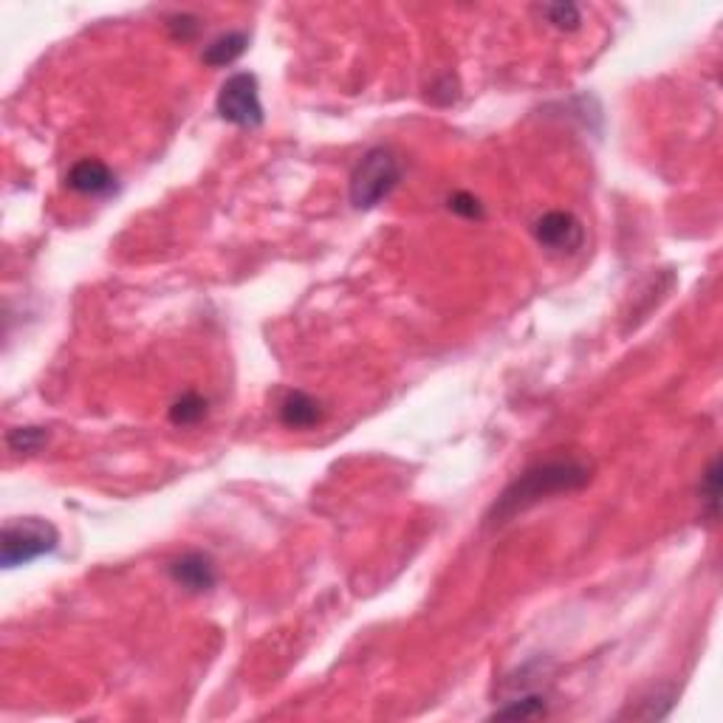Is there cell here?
Instances as JSON below:
<instances>
[{
  "label": "cell",
  "instance_id": "cell-16",
  "mask_svg": "<svg viewBox=\"0 0 723 723\" xmlns=\"http://www.w3.org/2000/svg\"><path fill=\"white\" fill-rule=\"evenodd\" d=\"M170 32L176 34V37H181V40H187V37H193L195 29H198V23H195V17L190 15H176V17H170Z\"/></svg>",
  "mask_w": 723,
  "mask_h": 723
},
{
  "label": "cell",
  "instance_id": "cell-7",
  "mask_svg": "<svg viewBox=\"0 0 723 723\" xmlns=\"http://www.w3.org/2000/svg\"><path fill=\"white\" fill-rule=\"evenodd\" d=\"M65 181L74 193L82 195H108L116 187L113 170L99 159H80L68 170Z\"/></svg>",
  "mask_w": 723,
  "mask_h": 723
},
{
  "label": "cell",
  "instance_id": "cell-3",
  "mask_svg": "<svg viewBox=\"0 0 723 723\" xmlns=\"http://www.w3.org/2000/svg\"><path fill=\"white\" fill-rule=\"evenodd\" d=\"M60 546V534L43 517H20L3 526L0 534V563L3 568L29 565Z\"/></svg>",
  "mask_w": 723,
  "mask_h": 723
},
{
  "label": "cell",
  "instance_id": "cell-9",
  "mask_svg": "<svg viewBox=\"0 0 723 723\" xmlns=\"http://www.w3.org/2000/svg\"><path fill=\"white\" fill-rule=\"evenodd\" d=\"M249 46V34L246 32H226L221 37H215L209 43L207 49L201 51V60L209 65V68H224V65H232L243 51Z\"/></svg>",
  "mask_w": 723,
  "mask_h": 723
},
{
  "label": "cell",
  "instance_id": "cell-5",
  "mask_svg": "<svg viewBox=\"0 0 723 723\" xmlns=\"http://www.w3.org/2000/svg\"><path fill=\"white\" fill-rule=\"evenodd\" d=\"M534 238L540 241V246H546L548 252L574 255V252L582 249V243H585V226H582V221H579L574 212L554 209V212H546L543 218H537Z\"/></svg>",
  "mask_w": 723,
  "mask_h": 723
},
{
  "label": "cell",
  "instance_id": "cell-2",
  "mask_svg": "<svg viewBox=\"0 0 723 723\" xmlns=\"http://www.w3.org/2000/svg\"><path fill=\"white\" fill-rule=\"evenodd\" d=\"M399 181V159L387 147H370L351 173V204L356 209H373L396 190Z\"/></svg>",
  "mask_w": 723,
  "mask_h": 723
},
{
  "label": "cell",
  "instance_id": "cell-8",
  "mask_svg": "<svg viewBox=\"0 0 723 723\" xmlns=\"http://www.w3.org/2000/svg\"><path fill=\"white\" fill-rule=\"evenodd\" d=\"M280 421L289 430H311L322 421V410L317 399H311L303 390H294L286 396V402L280 404Z\"/></svg>",
  "mask_w": 723,
  "mask_h": 723
},
{
  "label": "cell",
  "instance_id": "cell-14",
  "mask_svg": "<svg viewBox=\"0 0 723 723\" xmlns=\"http://www.w3.org/2000/svg\"><path fill=\"white\" fill-rule=\"evenodd\" d=\"M701 500L709 506V520H715L718 517V503H721V461L718 458H712L709 469L704 472Z\"/></svg>",
  "mask_w": 723,
  "mask_h": 723
},
{
  "label": "cell",
  "instance_id": "cell-10",
  "mask_svg": "<svg viewBox=\"0 0 723 723\" xmlns=\"http://www.w3.org/2000/svg\"><path fill=\"white\" fill-rule=\"evenodd\" d=\"M207 399L204 396H198V393H184L181 399L173 402L170 407V421L176 424V427H195L198 421H204L207 418Z\"/></svg>",
  "mask_w": 723,
  "mask_h": 723
},
{
  "label": "cell",
  "instance_id": "cell-11",
  "mask_svg": "<svg viewBox=\"0 0 723 723\" xmlns=\"http://www.w3.org/2000/svg\"><path fill=\"white\" fill-rule=\"evenodd\" d=\"M540 15L560 32H574L582 23V12L574 3H548V6H540Z\"/></svg>",
  "mask_w": 723,
  "mask_h": 723
},
{
  "label": "cell",
  "instance_id": "cell-15",
  "mask_svg": "<svg viewBox=\"0 0 723 723\" xmlns=\"http://www.w3.org/2000/svg\"><path fill=\"white\" fill-rule=\"evenodd\" d=\"M450 209L455 215H461L466 221H481L483 218V207L481 201L475 198L472 193H455L450 198Z\"/></svg>",
  "mask_w": 723,
  "mask_h": 723
},
{
  "label": "cell",
  "instance_id": "cell-6",
  "mask_svg": "<svg viewBox=\"0 0 723 723\" xmlns=\"http://www.w3.org/2000/svg\"><path fill=\"white\" fill-rule=\"evenodd\" d=\"M167 574L170 579L181 585L184 591L190 594H207L215 588V565L209 560L207 554H198V551H190V554H181L178 560L167 565Z\"/></svg>",
  "mask_w": 723,
  "mask_h": 723
},
{
  "label": "cell",
  "instance_id": "cell-12",
  "mask_svg": "<svg viewBox=\"0 0 723 723\" xmlns=\"http://www.w3.org/2000/svg\"><path fill=\"white\" fill-rule=\"evenodd\" d=\"M49 441V433L43 427H15L6 435V444L12 452H37Z\"/></svg>",
  "mask_w": 723,
  "mask_h": 723
},
{
  "label": "cell",
  "instance_id": "cell-13",
  "mask_svg": "<svg viewBox=\"0 0 723 723\" xmlns=\"http://www.w3.org/2000/svg\"><path fill=\"white\" fill-rule=\"evenodd\" d=\"M540 715H546V698L543 695H526V698H517L512 704L498 709L492 718H540Z\"/></svg>",
  "mask_w": 723,
  "mask_h": 723
},
{
  "label": "cell",
  "instance_id": "cell-1",
  "mask_svg": "<svg viewBox=\"0 0 723 723\" xmlns=\"http://www.w3.org/2000/svg\"><path fill=\"white\" fill-rule=\"evenodd\" d=\"M588 481H591V469L579 461H548V464L531 466L529 472H523L517 481L509 483L506 492L495 500V506L489 512V523L500 526L520 512H526L534 503L560 495V492H574Z\"/></svg>",
  "mask_w": 723,
  "mask_h": 723
},
{
  "label": "cell",
  "instance_id": "cell-4",
  "mask_svg": "<svg viewBox=\"0 0 723 723\" xmlns=\"http://www.w3.org/2000/svg\"><path fill=\"white\" fill-rule=\"evenodd\" d=\"M218 116L238 125V128H260L263 125V105H260L258 77L249 71H238L221 85L218 99H215Z\"/></svg>",
  "mask_w": 723,
  "mask_h": 723
}]
</instances>
